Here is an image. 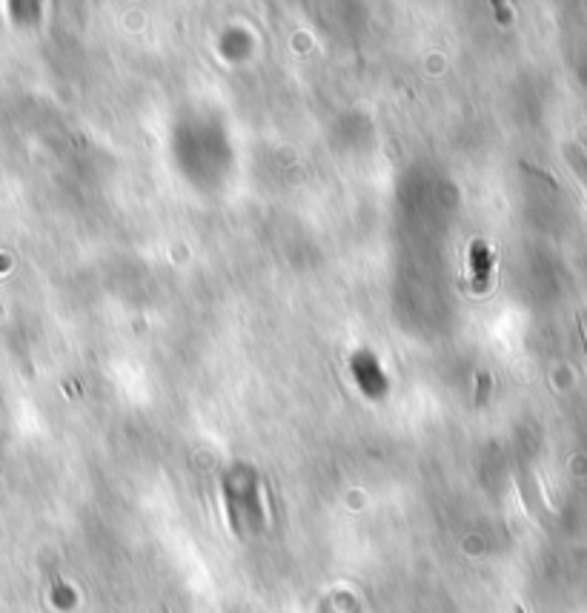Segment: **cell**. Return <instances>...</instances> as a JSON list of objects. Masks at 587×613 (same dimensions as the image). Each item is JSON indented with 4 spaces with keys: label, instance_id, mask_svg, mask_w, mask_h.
<instances>
[{
    "label": "cell",
    "instance_id": "obj_1",
    "mask_svg": "<svg viewBox=\"0 0 587 613\" xmlns=\"http://www.w3.org/2000/svg\"><path fill=\"white\" fill-rule=\"evenodd\" d=\"M582 327H585V345H587V315H582Z\"/></svg>",
    "mask_w": 587,
    "mask_h": 613
},
{
    "label": "cell",
    "instance_id": "obj_2",
    "mask_svg": "<svg viewBox=\"0 0 587 613\" xmlns=\"http://www.w3.org/2000/svg\"><path fill=\"white\" fill-rule=\"evenodd\" d=\"M164 613H167V611H164Z\"/></svg>",
    "mask_w": 587,
    "mask_h": 613
}]
</instances>
